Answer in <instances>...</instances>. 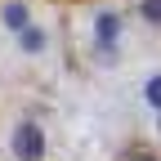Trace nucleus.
Listing matches in <instances>:
<instances>
[{
  "instance_id": "1",
  "label": "nucleus",
  "mask_w": 161,
  "mask_h": 161,
  "mask_svg": "<svg viewBox=\"0 0 161 161\" xmlns=\"http://www.w3.org/2000/svg\"><path fill=\"white\" fill-rule=\"evenodd\" d=\"M9 148H14V157H18V161H45L49 139H45V130H40L36 121H18L14 134H9Z\"/></svg>"
},
{
  "instance_id": "2",
  "label": "nucleus",
  "mask_w": 161,
  "mask_h": 161,
  "mask_svg": "<svg viewBox=\"0 0 161 161\" xmlns=\"http://www.w3.org/2000/svg\"><path fill=\"white\" fill-rule=\"evenodd\" d=\"M116 40H121V14L103 9L94 18V49H98V63H116Z\"/></svg>"
},
{
  "instance_id": "3",
  "label": "nucleus",
  "mask_w": 161,
  "mask_h": 161,
  "mask_svg": "<svg viewBox=\"0 0 161 161\" xmlns=\"http://www.w3.org/2000/svg\"><path fill=\"white\" fill-rule=\"evenodd\" d=\"M0 23H5L14 36H23L31 27V9H27V0H5L0 5Z\"/></svg>"
},
{
  "instance_id": "4",
  "label": "nucleus",
  "mask_w": 161,
  "mask_h": 161,
  "mask_svg": "<svg viewBox=\"0 0 161 161\" xmlns=\"http://www.w3.org/2000/svg\"><path fill=\"white\" fill-rule=\"evenodd\" d=\"M18 49H23L27 58H36V54H45V49H49V31L40 27V23H31V27H27L23 36H18Z\"/></svg>"
},
{
  "instance_id": "5",
  "label": "nucleus",
  "mask_w": 161,
  "mask_h": 161,
  "mask_svg": "<svg viewBox=\"0 0 161 161\" xmlns=\"http://www.w3.org/2000/svg\"><path fill=\"white\" fill-rule=\"evenodd\" d=\"M143 103H148V108L161 116V72H152V76L143 80Z\"/></svg>"
},
{
  "instance_id": "6",
  "label": "nucleus",
  "mask_w": 161,
  "mask_h": 161,
  "mask_svg": "<svg viewBox=\"0 0 161 161\" xmlns=\"http://www.w3.org/2000/svg\"><path fill=\"white\" fill-rule=\"evenodd\" d=\"M139 14H143V23L161 27V0H139Z\"/></svg>"
},
{
  "instance_id": "7",
  "label": "nucleus",
  "mask_w": 161,
  "mask_h": 161,
  "mask_svg": "<svg viewBox=\"0 0 161 161\" xmlns=\"http://www.w3.org/2000/svg\"><path fill=\"white\" fill-rule=\"evenodd\" d=\"M125 161H157V157H152L148 148H130V152H125Z\"/></svg>"
},
{
  "instance_id": "8",
  "label": "nucleus",
  "mask_w": 161,
  "mask_h": 161,
  "mask_svg": "<svg viewBox=\"0 0 161 161\" xmlns=\"http://www.w3.org/2000/svg\"><path fill=\"white\" fill-rule=\"evenodd\" d=\"M157 134H161V116H157Z\"/></svg>"
}]
</instances>
